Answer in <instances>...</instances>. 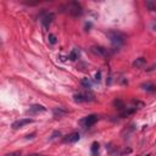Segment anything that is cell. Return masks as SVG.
<instances>
[{
	"instance_id": "obj_13",
	"label": "cell",
	"mask_w": 156,
	"mask_h": 156,
	"mask_svg": "<svg viewBox=\"0 0 156 156\" xmlns=\"http://www.w3.org/2000/svg\"><path fill=\"white\" fill-rule=\"evenodd\" d=\"M81 83H82V85H83L84 88H92V84H93L92 81H90L89 78H83Z\"/></svg>"
},
{
	"instance_id": "obj_20",
	"label": "cell",
	"mask_w": 156,
	"mask_h": 156,
	"mask_svg": "<svg viewBox=\"0 0 156 156\" xmlns=\"http://www.w3.org/2000/svg\"><path fill=\"white\" fill-rule=\"evenodd\" d=\"M27 156H45V155H39V154H31V155H27Z\"/></svg>"
},
{
	"instance_id": "obj_6",
	"label": "cell",
	"mask_w": 156,
	"mask_h": 156,
	"mask_svg": "<svg viewBox=\"0 0 156 156\" xmlns=\"http://www.w3.org/2000/svg\"><path fill=\"white\" fill-rule=\"evenodd\" d=\"M92 51H93L95 55H99V56H102V57H107V56H109L107 49L102 48V46H93V48H92Z\"/></svg>"
},
{
	"instance_id": "obj_7",
	"label": "cell",
	"mask_w": 156,
	"mask_h": 156,
	"mask_svg": "<svg viewBox=\"0 0 156 156\" xmlns=\"http://www.w3.org/2000/svg\"><path fill=\"white\" fill-rule=\"evenodd\" d=\"M32 122H33V120H31V118H22V120L15 121L14 123H12V128H14V129H18V128H22L26 124L32 123Z\"/></svg>"
},
{
	"instance_id": "obj_10",
	"label": "cell",
	"mask_w": 156,
	"mask_h": 156,
	"mask_svg": "<svg viewBox=\"0 0 156 156\" xmlns=\"http://www.w3.org/2000/svg\"><path fill=\"white\" fill-rule=\"evenodd\" d=\"M145 63H146V61H145L144 57H139V59H137V60L133 62V67H135V68H141V67L145 66Z\"/></svg>"
},
{
	"instance_id": "obj_12",
	"label": "cell",
	"mask_w": 156,
	"mask_h": 156,
	"mask_svg": "<svg viewBox=\"0 0 156 156\" xmlns=\"http://www.w3.org/2000/svg\"><path fill=\"white\" fill-rule=\"evenodd\" d=\"M66 113H67V111H66V110H62L61 107L54 110V116H55V117H62V116H65Z\"/></svg>"
},
{
	"instance_id": "obj_8",
	"label": "cell",
	"mask_w": 156,
	"mask_h": 156,
	"mask_svg": "<svg viewBox=\"0 0 156 156\" xmlns=\"http://www.w3.org/2000/svg\"><path fill=\"white\" fill-rule=\"evenodd\" d=\"M79 140V134H78L77 132H73L68 135H66L63 138V143H76Z\"/></svg>"
},
{
	"instance_id": "obj_2",
	"label": "cell",
	"mask_w": 156,
	"mask_h": 156,
	"mask_svg": "<svg viewBox=\"0 0 156 156\" xmlns=\"http://www.w3.org/2000/svg\"><path fill=\"white\" fill-rule=\"evenodd\" d=\"M66 10H67L68 14H70L71 16H73V17H78V16H81V15L83 14L82 6L78 4V3H76V1L68 3V4L66 5Z\"/></svg>"
},
{
	"instance_id": "obj_22",
	"label": "cell",
	"mask_w": 156,
	"mask_h": 156,
	"mask_svg": "<svg viewBox=\"0 0 156 156\" xmlns=\"http://www.w3.org/2000/svg\"><path fill=\"white\" fill-rule=\"evenodd\" d=\"M146 156H150V155H146Z\"/></svg>"
},
{
	"instance_id": "obj_5",
	"label": "cell",
	"mask_w": 156,
	"mask_h": 156,
	"mask_svg": "<svg viewBox=\"0 0 156 156\" xmlns=\"http://www.w3.org/2000/svg\"><path fill=\"white\" fill-rule=\"evenodd\" d=\"M54 18H55V15H54V14H51V12L46 14V15L42 18V24H43V27H44L45 29H48L49 26L51 24V22H53Z\"/></svg>"
},
{
	"instance_id": "obj_15",
	"label": "cell",
	"mask_w": 156,
	"mask_h": 156,
	"mask_svg": "<svg viewBox=\"0 0 156 156\" xmlns=\"http://www.w3.org/2000/svg\"><path fill=\"white\" fill-rule=\"evenodd\" d=\"M113 105H115L117 109H120V110L124 109V104H123L121 100H115V101H113Z\"/></svg>"
},
{
	"instance_id": "obj_3",
	"label": "cell",
	"mask_w": 156,
	"mask_h": 156,
	"mask_svg": "<svg viewBox=\"0 0 156 156\" xmlns=\"http://www.w3.org/2000/svg\"><path fill=\"white\" fill-rule=\"evenodd\" d=\"M73 98H74L76 102H87V101L94 100V94H92V93H78V94H74Z\"/></svg>"
},
{
	"instance_id": "obj_18",
	"label": "cell",
	"mask_w": 156,
	"mask_h": 156,
	"mask_svg": "<svg viewBox=\"0 0 156 156\" xmlns=\"http://www.w3.org/2000/svg\"><path fill=\"white\" fill-rule=\"evenodd\" d=\"M146 6L149 7V10H151V11H154L155 10V4L152 3V1H146Z\"/></svg>"
},
{
	"instance_id": "obj_16",
	"label": "cell",
	"mask_w": 156,
	"mask_h": 156,
	"mask_svg": "<svg viewBox=\"0 0 156 156\" xmlns=\"http://www.w3.org/2000/svg\"><path fill=\"white\" fill-rule=\"evenodd\" d=\"M143 88L149 92H155V85L154 84H143Z\"/></svg>"
},
{
	"instance_id": "obj_11",
	"label": "cell",
	"mask_w": 156,
	"mask_h": 156,
	"mask_svg": "<svg viewBox=\"0 0 156 156\" xmlns=\"http://www.w3.org/2000/svg\"><path fill=\"white\" fill-rule=\"evenodd\" d=\"M99 148H100L99 143L94 141L93 144H92V156H98V154H99Z\"/></svg>"
},
{
	"instance_id": "obj_9",
	"label": "cell",
	"mask_w": 156,
	"mask_h": 156,
	"mask_svg": "<svg viewBox=\"0 0 156 156\" xmlns=\"http://www.w3.org/2000/svg\"><path fill=\"white\" fill-rule=\"evenodd\" d=\"M44 111H45L44 106H42V105H33V106L29 107V110L27 111V113H29V115H37L39 112H44Z\"/></svg>"
},
{
	"instance_id": "obj_17",
	"label": "cell",
	"mask_w": 156,
	"mask_h": 156,
	"mask_svg": "<svg viewBox=\"0 0 156 156\" xmlns=\"http://www.w3.org/2000/svg\"><path fill=\"white\" fill-rule=\"evenodd\" d=\"M48 39H49V43L50 44H56V37L54 34H49Z\"/></svg>"
},
{
	"instance_id": "obj_1",
	"label": "cell",
	"mask_w": 156,
	"mask_h": 156,
	"mask_svg": "<svg viewBox=\"0 0 156 156\" xmlns=\"http://www.w3.org/2000/svg\"><path fill=\"white\" fill-rule=\"evenodd\" d=\"M106 35L109 37L111 43L117 48L121 46L126 40V35L123 33H121V32H117V31H109L106 33Z\"/></svg>"
},
{
	"instance_id": "obj_14",
	"label": "cell",
	"mask_w": 156,
	"mask_h": 156,
	"mask_svg": "<svg viewBox=\"0 0 156 156\" xmlns=\"http://www.w3.org/2000/svg\"><path fill=\"white\" fill-rule=\"evenodd\" d=\"M78 56H79V51H78L77 49H74L72 53L70 54V60H72V61H74V60H77L78 59Z\"/></svg>"
},
{
	"instance_id": "obj_4",
	"label": "cell",
	"mask_w": 156,
	"mask_h": 156,
	"mask_svg": "<svg viewBox=\"0 0 156 156\" xmlns=\"http://www.w3.org/2000/svg\"><path fill=\"white\" fill-rule=\"evenodd\" d=\"M98 121V116L96 115H89L87 117H84V118L81 121V123L84 126V127H92L93 124H95Z\"/></svg>"
},
{
	"instance_id": "obj_21",
	"label": "cell",
	"mask_w": 156,
	"mask_h": 156,
	"mask_svg": "<svg viewBox=\"0 0 156 156\" xmlns=\"http://www.w3.org/2000/svg\"><path fill=\"white\" fill-rule=\"evenodd\" d=\"M95 77H96V81H100V72H99V73H96V76H95Z\"/></svg>"
},
{
	"instance_id": "obj_19",
	"label": "cell",
	"mask_w": 156,
	"mask_h": 156,
	"mask_svg": "<svg viewBox=\"0 0 156 156\" xmlns=\"http://www.w3.org/2000/svg\"><path fill=\"white\" fill-rule=\"evenodd\" d=\"M5 156H21V151H15V152H10Z\"/></svg>"
}]
</instances>
